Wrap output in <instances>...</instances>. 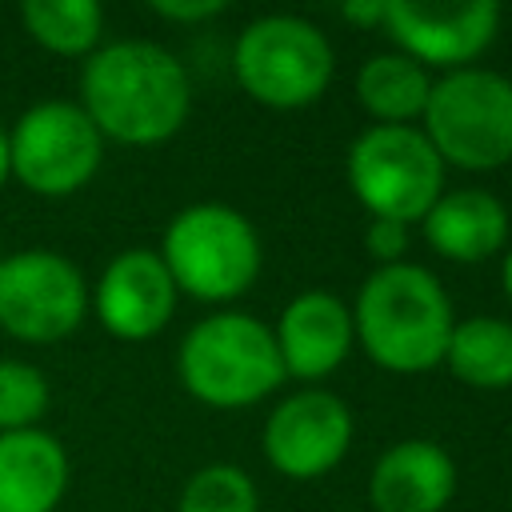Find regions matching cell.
<instances>
[{"label":"cell","mask_w":512,"mask_h":512,"mask_svg":"<svg viewBox=\"0 0 512 512\" xmlns=\"http://www.w3.org/2000/svg\"><path fill=\"white\" fill-rule=\"evenodd\" d=\"M76 104L104 144L156 148L184 128L192 112V80L168 48L152 40H112L80 64Z\"/></svg>","instance_id":"6da1fadb"},{"label":"cell","mask_w":512,"mask_h":512,"mask_svg":"<svg viewBox=\"0 0 512 512\" xmlns=\"http://www.w3.org/2000/svg\"><path fill=\"white\" fill-rule=\"evenodd\" d=\"M428 92H432L428 68H420L404 52H376L356 72L360 108L376 124H416L424 116Z\"/></svg>","instance_id":"e0dca14e"},{"label":"cell","mask_w":512,"mask_h":512,"mask_svg":"<svg viewBox=\"0 0 512 512\" xmlns=\"http://www.w3.org/2000/svg\"><path fill=\"white\" fill-rule=\"evenodd\" d=\"M20 24L36 48L64 60H88L104 44V8L96 0H24Z\"/></svg>","instance_id":"d6986e66"},{"label":"cell","mask_w":512,"mask_h":512,"mask_svg":"<svg viewBox=\"0 0 512 512\" xmlns=\"http://www.w3.org/2000/svg\"><path fill=\"white\" fill-rule=\"evenodd\" d=\"M424 244L452 264H480L508 248V208L484 188H448L420 216Z\"/></svg>","instance_id":"9a60e30c"},{"label":"cell","mask_w":512,"mask_h":512,"mask_svg":"<svg viewBox=\"0 0 512 512\" xmlns=\"http://www.w3.org/2000/svg\"><path fill=\"white\" fill-rule=\"evenodd\" d=\"M232 72L244 96L264 108L296 112L316 104L336 72L328 36L304 16H260L240 28L232 48Z\"/></svg>","instance_id":"8992f818"},{"label":"cell","mask_w":512,"mask_h":512,"mask_svg":"<svg viewBox=\"0 0 512 512\" xmlns=\"http://www.w3.org/2000/svg\"><path fill=\"white\" fill-rule=\"evenodd\" d=\"M356 436L352 408L328 388H300L284 396L264 420V460L288 480H316L332 472Z\"/></svg>","instance_id":"30bf717a"},{"label":"cell","mask_w":512,"mask_h":512,"mask_svg":"<svg viewBox=\"0 0 512 512\" xmlns=\"http://www.w3.org/2000/svg\"><path fill=\"white\" fill-rule=\"evenodd\" d=\"M72 460L48 428L0 432V512H56Z\"/></svg>","instance_id":"2e32d148"},{"label":"cell","mask_w":512,"mask_h":512,"mask_svg":"<svg viewBox=\"0 0 512 512\" xmlns=\"http://www.w3.org/2000/svg\"><path fill=\"white\" fill-rule=\"evenodd\" d=\"M452 300L444 284L412 260L372 268L352 304V336L364 356L400 376L444 364L452 336Z\"/></svg>","instance_id":"7a4b0ae2"},{"label":"cell","mask_w":512,"mask_h":512,"mask_svg":"<svg viewBox=\"0 0 512 512\" xmlns=\"http://www.w3.org/2000/svg\"><path fill=\"white\" fill-rule=\"evenodd\" d=\"M448 372L476 392L512 388V320L500 316H468L452 324L444 348Z\"/></svg>","instance_id":"ac0fdd59"},{"label":"cell","mask_w":512,"mask_h":512,"mask_svg":"<svg viewBox=\"0 0 512 512\" xmlns=\"http://www.w3.org/2000/svg\"><path fill=\"white\" fill-rule=\"evenodd\" d=\"M176 512H260V492L244 468L204 464L184 480Z\"/></svg>","instance_id":"ffe728a7"},{"label":"cell","mask_w":512,"mask_h":512,"mask_svg":"<svg viewBox=\"0 0 512 512\" xmlns=\"http://www.w3.org/2000/svg\"><path fill=\"white\" fill-rule=\"evenodd\" d=\"M8 180H12V172H8V128L0 124V192H4Z\"/></svg>","instance_id":"484cf974"},{"label":"cell","mask_w":512,"mask_h":512,"mask_svg":"<svg viewBox=\"0 0 512 512\" xmlns=\"http://www.w3.org/2000/svg\"><path fill=\"white\" fill-rule=\"evenodd\" d=\"M176 376L208 408H248L284 384V364L264 320L224 308L180 336Z\"/></svg>","instance_id":"3957f363"},{"label":"cell","mask_w":512,"mask_h":512,"mask_svg":"<svg viewBox=\"0 0 512 512\" xmlns=\"http://www.w3.org/2000/svg\"><path fill=\"white\" fill-rule=\"evenodd\" d=\"M420 124L444 168H504L512 160V80L476 64L444 72L432 80Z\"/></svg>","instance_id":"5b68a950"},{"label":"cell","mask_w":512,"mask_h":512,"mask_svg":"<svg viewBox=\"0 0 512 512\" xmlns=\"http://www.w3.org/2000/svg\"><path fill=\"white\" fill-rule=\"evenodd\" d=\"M396 52L412 56L420 68H472L476 56L500 32V4L472 0V4H412V0H384L380 24Z\"/></svg>","instance_id":"8fae6325"},{"label":"cell","mask_w":512,"mask_h":512,"mask_svg":"<svg viewBox=\"0 0 512 512\" xmlns=\"http://www.w3.org/2000/svg\"><path fill=\"white\" fill-rule=\"evenodd\" d=\"M500 288H504V296L512 304V248H504V256H500Z\"/></svg>","instance_id":"d4e9b609"},{"label":"cell","mask_w":512,"mask_h":512,"mask_svg":"<svg viewBox=\"0 0 512 512\" xmlns=\"http://www.w3.org/2000/svg\"><path fill=\"white\" fill-rule=\"evenodd\" d=\"M176 300H180V292H176L160 252L156 248H124L100 268V276L88 292V312H96V320L108 336H116L124 344H140L168 328Z\"/></svg>","instance_id":"7c38bea8"},{"label":"cell","mask_w":512,"mask_h":512,"mask_svg":"<svg viewBox=\"0 0 512 512\" xmlns=\"http://www.w3.org/2000/svg\"><path fill=\"white\" fill-rule=\"evenodd\" d=\"M152 16L168 20V24H200L224 12V0H152L148 4Z\"/></svg>","instance_id":"603a6c76"},{"label":"cell","mask_w":512,"mask_h":512,"mask_svg":"<svg viewBox=\"0 0 512 512\" xmlns=\"http://www.w3.org/2000/svg\"><path fill=\"white\" fill-rule=\"evenodd\" d=\"M272 340H276L284 376L324 380L348 360L356 344L352 308L336 292L308 288L280 308V320L272 324Z\"/></svg>","instance_id":"4fadbf2b"},{"label":"cell","mask_w":512,"mask_h":512,"mask_svg":"<svg viewBox=\"0 0 512 512\" xmlns=\"http://www.w3.org/2000/svg\"><path fill=\"white\" fill-rule=\"evenodd\" d=\"M100 160L104 136L76 100H36L8 128V172L32 196H76L92 184Z\"/></svg>","instance_id":"ba28073f"},{"label":"cell","mask_w":512,"mask_h":512,"mask_svg":"<svg viewBox=\"0 0 512 512\" xmlns=\"http://www.w3.org/2000/svg\"><path fill=\"white\" fill-rule=\"evenodd\" d=\"M344 176L368 220L416 224L444 192V164L416 124H372L344 156Z\"/></svg>","instance_id":"52a82bcc"},{"label":"cell","mask_w":512,"mask_h":512,"mask_svg":"<svg viewBox=\"0 0 512 512\" xmlns=\"http://www.w3.org/2000/svg\"><path fill=\"white\" fill-rule=\"evenodd\" d=\"M160 260L176 284V292L200 304H228L244 296L260 276V236L256 224L220 200H200L180 208L164 236Z\"/></svg>","instance_id":"277c9868"},{"label":"cell","mask_w":512,"mask_h":512,"mask_svg":"<svg viewBox=\"0 0 512 512\" xmlns=\"http://www.w3.org/2000/svg\"><path fill=\"white\" fill-rule=\"evenodd\" d=\"M456 496V464L448 448L424 436L388 444L368 472L372 512H444Z\"/></svg>","instance_id":"5bb4252c"},{"label":"cell","mask_w":512,"mask_h":512,"mask_svg":"<svg viewBox=\"0 0 512 512\" xmlns=\"http://www.w3.org/2000/svg\"><path fill=\"white\" fill-rule=\"evenodd\" d=\"M52 404V384L40 364L20 356H0V432L40 428Z\"/></svg>","instance_id":"44dd1931"},{"label":"cell","mask_w":512,"mask_h":512,"mask_svg":"<svg viewBox=\"0 0 512 512\" xmlns=\"http://www.w3.org/2000/svg\"><path fill=\"white\" fill-rule=\"evenodd\" d=\"M408 244H412L408 224H396V220H368L364 248H368V256L376 260V268H384V264H400L404 252H408Z\"/></svg>","instance_id":"7402d4cb"},{"label":"cell","mask_w":512,"mask_h":512,"mask_svg":"<svg viewBox=\"0 0 512 512\" xmlns=\"http://www.w3.org/2000/svg\"><path fill=\"white\" fill-rule=\"evenodd\" d=\"M0 264H4V248H0Z\"/></svg>","instance_id":"4316f807"},{"label":"cell","mask_w":512,"mask_h":512,"mask_svg":"<svg viewBox=\"0 0 512 512\" xmlns=\"http://www.w3.org/2000/svg\"><path fill=\"white\" fill-rule=\"evenodd\" d=\"M88 292L80 264L56 248L4 252L0 264V332L16 344H56L72 336L88 316Z\"/></svg>","instance_id":"9c48e42d"},{"label":"cell","mask_w":512,"mask_h":512,"mask_svg":"<svg viewBox=\"0 0 512 512\" xmlns=\"http://www.w3.org/2000/svg\"><path fill=\"white\" fill-rule=\"evenodd\" d=\"M344 20L360 24V28H380L384 24V0H360V4H344L340 8Z\"/></svg>","instance_id":"cb8c5ba5"}]
</instances>
